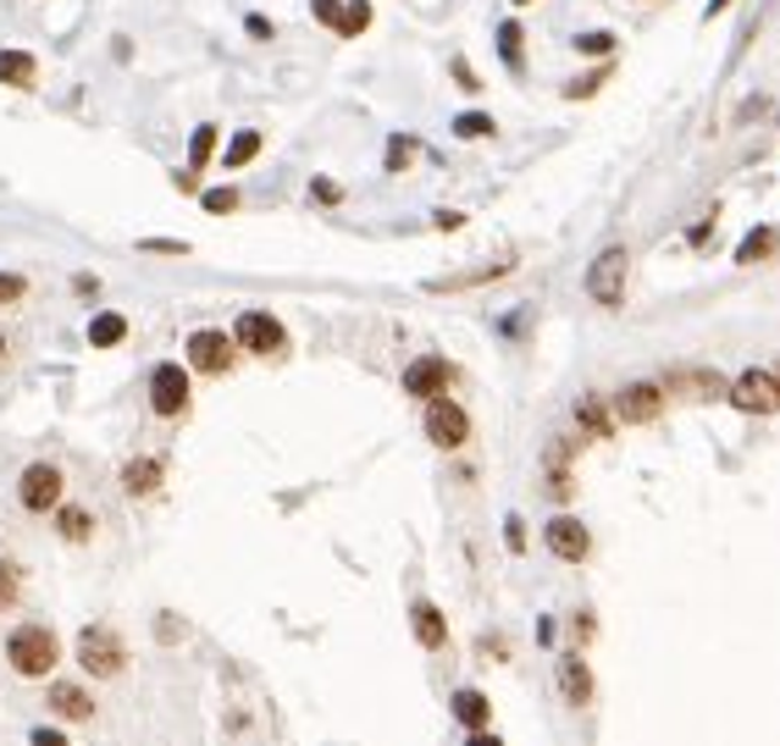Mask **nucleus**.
Wrapping results in <instances>:
<instances>
[{
    "instance_id": "nucleus-1",
    "label": "nucleus",
    "mask_w": 780,
    "mask_h": 746,
    "mask_svg": "<svg viewBox=\"0 0 780 746\" xmlns=\"http://www.w3.org/2000/svg\"><path fill=\"white\" fill-rule=\"evenodd\" d=\"M6 658H11V669H17V675L45 680V675L61 664V641H56V630H50V625H17V630L6 636Z\"/></svg>"
},
{
    "instance_id": "nucleus-2",
    "label": "nucleus",
    "mask_w": 780,
    "mask_h": 746,
    "mask_svg": "<svg viewBox=\"0 0 780 746\" xmlns=\"http://www.w3.org/2000/svg\"><path fill=\"white\" fill-rule=\"evenodd\" d=\"M78 664H84L95 680H111V675H123L128 647H123V636H117L111 625H84V630H78Z\"/></svg>"
},
{
    "instance_id": "nucleus-3",
    "label": "nucleus",
    "mask_w": 780,
    "mask_h": 746,
    "mask_svg": "<svg viewBox=\"0 0 780 746\" xmlns=\"http://www.w3.org/2000/svg\"><path fill=\"white\" fill-rule=\"evenodd\" d=\"M625 272H631V255H625L621 244H610V249L593 261V272H587V294H593V304H604V310L625 304Z\"/></svg>"
},
{
    "instance_id": "nucleus-4",
    "label": "nucleus",
    "mask_w": 780,
    "mask_h": 746,
    "mask_svg": "<svg viewBox=\"0 0 780 746\" xmlns=\"http://www.w3.org/2000/svg\"><path fill=\"white\" fill-rule=\"evenodd\" d=\"M61 487H67L61 464L39 459V464H28V470H22V481H17V498H22V509H33V514H50V509L61 503Z\"/></svg>"
},
{
    "instance_id": "nucleus-5",
    "label": "nucleus",
    "mask_w": 780,
    "mask_h": 746,
    "mask_svg": "<svg viewBox=\"0 0 780 746\" xmlns=\"http://www.w3.org/2000/svg\"><path fill=\"white\" fill-rule=\"evenodd\" d=\"M183 349H188V365H194V371H205V376H227V371H233V360H238V337L211 332V326H205V332H194Z\"/></svg>"
},
{
    "instance_id": "nucleus-6",
    "label": "nucleus",
    "mask_w": 780,
    "mask_h": 746,
    "mask_svg": "<svg viewBox=\"0 0 780 746\" xmlns=\"http://www.w3.org/2000/svg\"><path fill=\"white\" fill-rule=\"evenodd\" d=\"M725 399H731L737 410H748V415H776L780 410V376H770V371H742V376L725 387Z\"/></svg>"
},
{
    "instance_id": "nucleus-7",
    "label": "nucleus",
    "mask_w": 780,
    "mask_h": 746,
    "mask_svg": "<svg viewBox=\"0 0 780 746\" xmlns=\"http://www.w3.org/2000/svg\"><path fill=\"white\" fill-rule=\"evenodd\" d=\"M427 438L438 448H466V438H470V415L449 399V393H438V399H427Z\"/></svg>"
},
{
    "instance_id": "nucleus-8",
    "label": "nucleus",
    "mask_w": 780,
    "mask_h": 746,
    "mask_svg": "<svg viewBox=\"0 0 780 746\" xmlns=\"http://www.w3.org/2000/svg\"><path fill=\"white\" fill-rule=\"evenodd\" d=\"M233 337H238V349H250V354H283V349H289L283 321L266 315V310H244L238 326H233Z\"/></svg>"
},
{
    "instance_id": "nucleus-9",
    "label": "nucleus",
    "mask_w": 780,
    "mask_h": 746,
    "mask_svg": "<svg viewBox=\"0 0 780 746\" xmlns=\"http://www.w3.org/2000/svg\"><path fill=\"white\" fill-rule=\"evenodd\" d=\"M150 410L166 415V421H177L183 410H188V371L177 365V360H166L150 371Z\"/></svg>"
},
{
    "instance_id": "nucleus-10",
    "label": "nucleus",
    "mask_w": 780,
    "mask_h": 746,
    "mask_svg": "<svg viewBox=\"0 0 780 746\" xmlns=\"http://www.w3.org/2000/svg\"><path fill=\"white\" fill-rule=\"evenodd\" d=\"M615 415H621L625 426L659 421V415H664V387H659V382H625L621 393H615Z\"/></svg>"
},
{
    "instance_id": "nucleus-11",
    "label": "nucleus",
    "mask_w": 780,
    "mask_h": 746,
    "mask_svg": "<svg viewBox=\"0 0 780 746\" xmlns=\"http://www.w3.org/2000/svg\"><path fill=\"white\" fill-rule=\"evenodd\" d=\"M449 382H455V365L443 354H421V360L404 365V393L410 399H438V393H449Z\"/></svg>"
},
{
    "instance_id": "nucleus-12",
    "label": "nucleus",
    "mask_w": 780,
    "mask_h": 746,
    "mask_svg": "<svg viewBox=\"0 0 780 746\" xmlns=\"http://www.w3.org/2000/svg\"><path fill=\"white\" fill-rule=\"evenodd\" d=\"M543 537H548L554 559H565V565H582V559L593 553V537H587V526H582L576 514H554V520L543 526Z\"/></svg>"
},
{
    "instance_id": "nucleus-13",
    "label": "nucleus",
    "mask_w": 780,
    "mask_h": 746,
    "mask_svg": "<svg viewBox=\"0 0 780 746\" xmlns=\"http://www.w3.org/2000/svg\"><path fill=\"white\" fill-rule=\"evenodd\" d=\"M410 625H416V641H421L427 652H438V647H449V619L438 614V602H427V597H416V602H410Z\"/></svg>"
},
{
    "instance_id": "nucleus-14",
    "label": "nucleus",
    "mask_w": 780,
    "mask_h": 746,
    "mask_svg": "<svg viewBox=\"0 0 780 746\" xmlns=\"http://www.w3.org/2000/svg\"><path fill=\"white\" fill-rule=\"evenodd\" d=\"M725 376L720 371H670L664 376V393H692V399H725Z\"/></svg>"
},
{
    "instance_id": "nucleus-15",
    "label": "nucleus",
    "mask_w": 780,
    "mask_h": 746,
    "mask_svg": "<svg viewBox=\"0 0 780 746\" xmlns=\"http://www.w3.org/2000/svg\"><path fill=\"white\" fill-rule=\"evenodd\" d=\"M50 708H56L67 725H78V719L95 714V697H89L84 686H72V680H56V686H50Z\"/></svg>"
},
{
    "instance_id": "nucleus-16",
    "label": "nucleus",
    "mask_w": 780,
    "mask_h": 746,
    "mask_svg": "<svg viewBox=\"0 0 780 746\" xmlns=\"http://www.w3.org/2000/svg\"><path fill=\"white\" fill-rule=\"evenodd\" d=\"M515 272V261H487V266H476V272H460V277H438V283H427L432 294H455V288H476V283H493V277H509Z\"/></svg>"
},
{
    "instance_id": "nucleus-17",
    "label": "nucleus",
    "mask_w": 780,
    "mask_h": 746,
    "mask_svg": "<svg viewBox=\"0 0 780 746\" xmlns=\"http://www.w3.org/2000/svg\"><path fill=\"white\" fill-rule=\"evenodd\" d=\"M559 691H565V703H593V675H587V664L582 658H559Z\"/></svg>"
},
{
    "instance_id": "nucleus-18",
    "label": "nucleus",
    "mask_w": 780,
    "mask_h": 746,
    "mask_svg": "<svg viewBox=\"0 0 780 746\" xmlns=\"http://www.w3.org/2000/svg\"><path fill=\"white\" fill-rule=\"evenodd\" d=\"M33 78H39V61H33L28 50H0V84L33 89Z\"/></svg>"
},
{
    "instance_id": "nucleus-19",
    "label": "nucleus",
    "mask_w": 780,
    "mask_h": 746,
    "mask_svg": "<svg viewBox=\"0 0 780 746\" xmlns=\"http://www.w3.org/2000/svg\"><path fill=\"white\" fill-rule=\"evenodd\" d=\"M776 249H780V233H776V227H753V233L737 244V261H742V266H759V261H770Z\"/></svg>"
},
{
    "instance_id": "nucleus-20",
    "label": "nucleus",
    "mask_w": 780,
    "mask_h": 746,
    "mask_svg": "<svg viewBox=\"0 0 780 746\" xmlns=\"http://www.w3.org/2000/svg\"><path fill=\"white\" fill-rule=\"evenodd\" d=\"M160 487V459H134L128 470H123V492L128 498H145V492H156Z\"/></svg>"
},
{
    "instance_id": "nucleus-21",
    "label": "nucleus",
    "mask_w": 780,
    "mask_h": 746,
    "mask_svg": "<svg viewBox=\"0 0 780 746\" xmlns=\"http://www.w3.org/2000/svg\"><path fill=\"white\" fill-rule=\"evenodd\" d=\"M487 714H493V708H487V697H481V691H455V719H460V725H466L470 736H476V730H487Z\"/></svg>"
},
{
    "instance_id": "nucleus-22",
    "label": "nucleus",
    "mask_w": 780,
    "mask_h": 746,
    "mask_svg": "<svg viewBox=\"0 0 780 746\" xmlns=\"http://www.w3.org/2000/svg\"><path fill=\"white\" fill-rule=\"evenodd\" d=\"M123 337H128V321H123L117 310H106V315L89 321V343H95V349H117Z\"/></svg>"
},
{
    "instance_id": "nucleus-23",
    "label": "nucleus",
    "mask_w": 780,
    "mask_h": 746,
    "mask_svg": "<svg viewBox=\"0 0 780 746\" xmlns=\"http://www.w3.org/2000/svg\"><path fill=\"white\" fill-rule=\"evenodd\" d=\"M56 531H61L67 542H89V531H95V520H89V509H72V503H56Z\"/></svg>"
},
{
    "instance_id": "nucleus-24",
    "label": "nucleus",
    "mask_w": 780,
    "mask_h": 746,
    "mask_svg": "<svg viewBox=\"0 0 780 746\" xmlns=\"http://www.w3.org/2000/svg\"><path fill=\"white\" fill-rule=\"evenodd\" d=\"M261 155V134L255 128H244V134H233V145H227V171H238V166H250Z\"/></svg>"
},
{
    "instance_id": "nucleus-25",
    "label": "nucleus",
    "mask_w": 780,
    "mask_h": 746,
    "mask_svg": "<svg viewBox=\"0 0 780 746\" xmlns=\"http://www.w3.org/2000/svg\"><path fill=\"white\" fill-rule=\"evenodd\" d=\"M365 28H371V0H349L343 6V22H338V39H354Z\"/></svg>"
},
{
    "instance_id": "nucleus-26",
    "label": "nucleus",
    "mask_w": 780,
    "mask_h": 746,
    "mask_svg": "<svg viewBox=\"0 0 780 746\" xmlns=\"http://www.w3.org/2000/svg\"><path fill=\"white\" fill-rule=\"evenodd\" d=\"M576 421H582L593 438H610V432H615V421L604 415V404H598V399H582V404H576Z\"/></svg>"
},
{
    "instance_id": "nucleus-27",
    "label": "nucleus",
    "mask_w": 780,
    "mask_h": 746,
    "mask_svg": "<svg viewBox=\"0 0 780 746\" xmlns=\"http://www.w3.org/2000/svg\"><path fill=\"white\" fill-rule=\"evenodd\" d=\"M520 22H498V56H504V67H515L520 72Z\"/></svg>"
},
{
    "instance_id": "nucleus-28",
    "label": "nucleus",
    "mask_w": 780,
    "mask_h": 746,
    "mask_svg": "<svg viewBox=\"0 0 780 746\" xmlns=\"http://www.w3.org/2000/svg\"><path fill=\"white\" fill-rule=\"evenodd\" d=\"M211 149H216V128L205 122V128H194V139H188V166H194V171H205Z\"/></svg>"
},
{
    "instance_id": "nucleus-29",
    "label": "nucleus",
    "mask_w": 780,
    "mask_h": 746,
    "mask_svg": "<svg viewBox=\"0 0 780 746\" xmlns=\"http://www.w3.org/2000/svg\"><path fill=\"white\" fill-rule=\"evenodd\" d=\"M17 592H22V576H17V565H11V559H0V614H6V608H17Z\"/></svg>"
},
{
    "instance_id": "nucleus-30",
    "label": "nucleus",
    "mask_w": 780,
    "mask_h": 746,
    "mask_svg": "<svg viewBox=\"0 0 780 746\" xmlns=\"http://www.w3.org/2000/svg\"><path fill=\"white\" fill-rule=\"evenodd\" d=\"M610 84V67H598V72H587V78H576V84H565V100H582V95H598Z\"/></svg>"
},
{
    "instance_id": "nucleus-31",
    "label": "nucleus",
    "mask_w": 780,
    "mask_h": 746,
    "mask_svg": "<svg viewBox=\"0 0 780 746\" xmlns=\"http://www.w3.org/2000/svg\"><path fill=\"white\" fill-rule=\"evenodd\" d=\"M455 134H460V139H487V134H493V117L466 111V117H455Z\"/></svg>"
},
{
    "instance_id": "nucleus-32",
    "label": "nucleus",
    "mask_w": 780,
    "mask_h": 746,
    "mask_svg": "<svg viewBox=\"0 0 780 746\" xmlns=\"http://www.w3.org/2000/svg\"><path fill=\"white\" fill-rule=\"evenodd\" d=\"M416 160V139H404V134H393L388 139V171H404Z\"/></svg>"
},
{
    "instance_id": "nucleus-33",
    "label": "nucleus",
    "mask_w": 780,
    "mask_h": 746,
    "mask_svg": "<svg viewBox=\"0 0 780 746\" xmlns=\"http://www.w3.org/2000/svg\"><path fill=\"white\" fill-rule=\"evenodd\" d=\"M576 50L582 56H610L615 50V33H604V28L598 33H576Z\"/></svg>"
},
{
    "instance_id": "nucleus-34",
    "label": "nucleus",
    "mask_w": 780,
    "mask_h": 746,
    "mask_svg": "<svg viewBox=\"0 0 780 746\" xmlns=\"http://www.w3.org/2000/svg\"><path fill=\"white\" fill-rule=\"evenodd\" d=\"M205 210H211V216H227V210H238V188H211V194H205Z\"/></svg>"
},
{
    "instance_id": "nucleus-35",
    "label": "nucleus",
    "mask_w": 780,
    "mask_h": 746,
    "mask_svg": "<svg viewBox=\"0 0 780 746\" xmlns=\"http://www.w3.org/2000/svg\"><path fill=\"white\" fill-rule=\"evenodd\" d=\"M311 17H315V22H326V28L338 33V22H343V6H338V0H311Z\"/></svg>"
},
{
    "instance_id": "nucleus-36",
    "label": "nucleus",
    "mask_w": 780,
    "mask_h": 746,
    "mask_svg": "<svg viewBox=\"0 0 780 746\" xmlns=\"http://www.w3.org/2000/svg\"><path fill=\"white\" fill-rule=\"evenodd\" d=\"M504 542H509V553H526V520L520 514L504 520Z\"/></svg>"
},
{
    "instance_id": "nucleus-37",
    "label": "nucleus",
    "mask_w": 780,
    "mask_h": 746,
    "mask_svg": "<svg viewBox=\"0 0 780 746\" xmlns=\"http://www.w3.org/2000/svg\"><path fill=\"white\" fill-rule=\"evenodd\" d=\"M139 249H145V255H188V244H183V238H145Z\"/></svg>"
},
{
    "instance_id": "nucleus-38",
    "label": "nucleus",
    "mask_w": 780,
    "mask_h": 746,
    "mask_svg": "<svg viewBox=\"0 0 780 746\" xmlns=\"http://www.w3.org/2000/svg\"><path fill=\"white\" fill-rule=\"evenodd\" d=\"M22 294H28V283L17 272H0V304H17Z\"/></svg>"
},
{
    "instance_id": "nucleus-39",
    "label": "nucleus",
    "mask_w": 780,
    "mask_h": 746,
    "mask_svg": "<svg viewBox=\"0 0 780 746\" xmlns=\"http://www.w3.org/2000/svg\"><path fill=\"white\" fill-rule=\"evenodd\" d=\"M311 199H321V205H338V199H343V188H338L332 177H315V183H311Z\"/></svg>"
},
{
    "instance_id": "nucleus-40",
    "label": "nucleus",
    "mask_w": 780,
    "mask_h": 746,
    "mask_svg": "<svg viewBox=\"0 0 780 746\" xmlns=\"http://www.w3.org/2000/svg\"><path fill=\"white\" fill-rule=\"evenodd\" d=\"M455 84H460V89H470V95L481 89V84H476V72H470V61H466V56H455Z\"/></svg>"
},
{
    "instance_id": "nucleus-41",
    "label": "nucleus",
    "mask_w": 780,
    "mask_h": 746,
    "mask_svg": "<svg viewBox=\"0 0 780 746\" xmlns=\"http://www.w3.org/2000/svg\"><path fill=\"white\" fill-rule=\"evenodd\" d=\"M172 183H177V194H199V171H194V166H183Z\"/></svg>"
},
{
    "instance_id": "nucleus-42",
    "label": "nucleus",
    "mask_w": 780,
    "mask_h": 746,
    "mask_svg": "<svg viewBox=\"0 0 780 746\" xmlns=\"http://www.w3.org/2000/svg\"><path fill=\"white\" fill-rule=\"evenodd\" d=\"M432 227H443V233H455V227H466V216H460V210H438V216H432Z\"/></svg>"
},
{
    "instance_id": "nucleus-43",
    "label": "nucleus",
    "mask_w": 780,
    "mask_h": 746,
    "mask_svg": "<svg viewBox=\"0 0 780 746\" xmlns=\"http://www.w3.org/2000/svg\"><path fill=\"white\" fill-rule=\"evenodd\" d=\"M244 28H250V33H255V39H272V22H266V17H250V22H244Z\"/></svg>"
},
{
    "instance_id": "nucleus-44",
    "label": "nucleus",
    "mask_w": 780,
    "mask_h": 746,
    "mask_svg": "<svg viewBox=\"0 0 780 746\" xmlns=\"http://www.w3.org/2000/svg\"><path fill=\"white\" fill-rule=\"evenodd\" d=\"M725 6H731V0H709V6H703V22H714V17H720Z\"/></svg>"
},
{
    "instance_id": "nucleus-45",
    "label": "nucleus",
    "mask_w": 780,
    "mask_h": 746,
    "mask_svg": "<svg viewBox=\"0 0 780 746\" xmlns=\"http://www.w3.org/2000/svg\"><path fill=\"white\" fill-rule=\"evenodd\" d=\"M515 6H532V0H515Z\"/></svg>"
},
{
    "instance_id": "nucleus-46",
    "label": "nucleus",
    "mask_w": 780,
    "mask_h": 746,
    "mask_svg": "<svg viewBox=\"0 0 780 746\" xmlns=\"http://www.w3.org/2000/svg\"><path fill=\"white\" fill-rule=\"evenodd\" d=\"M0 354H6V337H0Z\"/></svg>"
}]
</instances>
